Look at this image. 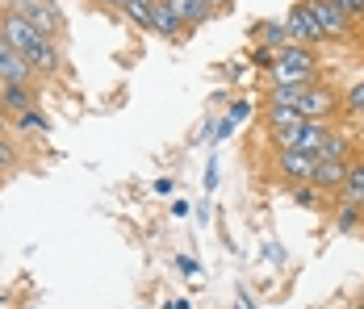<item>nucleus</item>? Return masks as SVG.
I'll list each match as a JSON object with an SVG mask.
<instances>
[{
	"mask_svg": "<svg viewBox=\"0 0 364 309\" xmlns=\"http://www.w3.org/2000/svg\"><path fill=\"white\" fill-rule=\"evenodd\" d=\"M0 34H4V42H9L34 71H42V75H55V71H59V46H55V38L38 34L21 13L9 9V13L0 17Z\"/></svg>",
	"mask_w": 364,
	"mask_h": 309,
	"instance_id": "obj_1",
	"label": "nucleus"
},
{
	"mask_svg": "<svg viewBox=\"0 0 364 309\" xmlns=\"http://www.w3.org/2000/svg\"><path fill=\"white\" fill-rule=\"evenodd\" d=\"M318 75V59H314V46H301V42H289L277 50V63L268 67V84L272 88H285V84H314Z\"/></svg>",
	"mask_w": 364,
	"mask_h": 309,
	"instance_id": "obj_2",
	"label": "nucleus"
},
{
	"mask_svg": "<svg viewBox=\"0 0 364 309\" xmlns=\"http://www.w3.org/2000/svg\"><path fill=\"white\" fill-rule=\"evenodd\" d=\"M13 13H21L38 34L59 38V13H55V4H50V0H13Z\"/></svg>",
	"mask_w": 364,
	"mask_h": 309,
	"instance_id": "obj_3",
	"label": "nucleus"
},
{
	"mask_svg": "<svg viewBox=\"0 0 364 309\" xmlns=\"http://www.w3.org/2000/svg\"><path fill=\"white\" fill-rule=\"evenodd\" d=\"M318 168V159L314 155H306V151H277V175L285 180V184H310V175Z\"/></svg>",
	"mask_w": 364,
	"mask_h": 309,
	"instance_id": "obj_4",
	"label": "nucleus"
},
{
	"mask_svg": "<svg viewBox=\"0 0 364 309\" xmlns=\"http://www.w3.org/2000/svg\"><path fill=\"white\" fill-rule=\"evenodd\" d=\"M281 21H285V30H289V38H293V42H301V46H314V42H327V38H323V30H318V21L310 17V9H306V0H297V4H293V9L285 13V17H281Z\"/></svg>",
	"mask_w": 364,
	"mask_h": 309,
	"instance_id": "obj_5",
	"label": "nucleus"
},
{
	"mask_svg": "<svg viewBox=\"0 0 364 309\" xmlns=\"http://www.w3.org/2000/svg\"><path fill=\"white\" fill-rule=\"evenodd\" d=\"M335 92L331 88H306V97H301V104H297V113H301V121H327L331 113H335Z\"/></svg>",
	"mask_w": 364,
	"mask_h": 309,
	"instance_id": "obj_6",
	"label": "nucleus"
},
{
	"mask_svg": "<svg viewBox=\"0 0 364 309\" xmlns=\"http://www.w3.org/2000/svg\"><path fill=\"white\" fill-rule=\"evenodd\" d=\"M306 9H310V17L318 21V30H323V38H343L348 30H352V21L339 13V9H331L327 0H306Z\"/></svg>",
	"mask_w": 364,
	"mask_h": 309,
	"instance_id": "obj_7",
	"label": "nucleus"
},
{
	"mask_svg": "<svg viewBox=\"0 0 364 309\" xmlns=\"http://www.w3.org/2000/svg\"><path fill=\"white\" fill-rule=\"evenodd\" d=\"M343 180H348V159H318V168L310 175L318 193H343Z\"/></svg>",
	"mask_w": 364,
	"mask_h": 309,
	"instance_id": "obj_8",
	"label": "nucleus"
},
{
	"mask_svg": "<svg viewBox=\"0 0 364 309\" xmlns=\"http://www.w3.org/2000/svg\"><path fill=\"white\" fill-rule=\"evenodd\" d=\"M30 75H34V67L4 42V34H0V80L4 84H30Z\"/></svg>",
	"mask_w": 364,
	"mask_h": 309,
	"instance_id": "obj_9",
	"label": "nucleus"
},
{
	"mask_svg": "<svg viewBox=\"0 0 364 309\" xmlns=\"http://www.w3.org/2000/svg\"><path fill=\"white\" fill-rule=\"evenodd\" d=\"M151 30L164 34L168 42H176V38L184 34V21L176 17V9H172L168 0H159V4H155V17H151Z\"/></svg>",
	"mask_w": 364,
	"mask_h": 309,
	"instance_id": "obj_10",
	"label": "nucleus"
},
{
	"mask_svg": "<svg viewBox=\"0 0 364 309\" xmlns=\"http://www.w3.org/2000/svg\"><path fill=\"white\" fill-rule=\"evenodd\" d=\"M0 109L4 113H30L34 109V92H30V84H4L0 88Z\"/></svg>",
	"mask_w": 364,
	"mask_h": 309,
	"instance_id": "obj_11",
	"label": "nucleus"
},
{
	"mask_svg": "<svg viewBox=\"0 0 364 309\" xmlns=\"http://www.w3.org/2000/svg\"><path fill=\"white\" fill-rule=\"evenodd\" d=\"M168 4L176 9V17L184 21V30H193V26H201V21H205V17L214 13V9H210L205 0H168Z\"/></svg>",
	"mask_w": 364,
	"mask_h": 309,
	"instance_id": "obj_12",
	"label": "nucleus"
},
{
	"mask_svg": "<svg viewBox=\"0 0 364 309\" xmlns=\"http://www.w3.org/2000/svg\"><path fill=\"white\" fill-rule=\"evenodd\" d=\"M343 201L364 209V159L348 163V180H343Z\"/></svg>",
	"mask_w": 364,
	"mask_h": 309,
	"instance_id": "obj_13",
	"label": "nucleus"
},
{
	"mask_svg": "<svg viewBox=\"0 0 364 309\" xmlns=\"http://www.w3.org/2000/svg\"><path fill=\"white\" fill-rule=\"evenodd\" d=\"M255 34L264 38V46H272V50H281V46H289V42H293L289 30H285V21H259V26H255Z\"/></svg>",
	"mask_w": 364,
	"mask_h": 309,
	"instance_id": "obj_14",
	"label": "nucleus"
},
{
	"mask_svg": "<svg viewBox=\"0 0 364 309\" xmlns=\"http://www.w3.org/2000/svg\"><path fill=\"white\" fill-rule=\"evenodd\" d=\"M306 97V84H285V88H272L264 104H277V109H297Z\"/></svg>",
	"mask_w": 364,
	"mask_h": 309,
	"instance_id": "obj_15",
	"label": "nucleus"
},
{
	"mask_svg": "<svg viewBox=\"0 0 364 309\" xmlns=\"http://www.w3.org/2000/svg\"><path fill=\"white\" fill-rule=\"evenodd\" d=\"M268 113V130H293V126H301V113L297 109H277V104H264Z\"/></svg>",
	"mask_w": 364,
	"mask_h": 309,
	"instance_id": "obj_16",
	"label": "nucleus"
},
{
	"mask_svg": "<svg viewBox=\"0 0 364 309\" xmlns=\"http://www.w3.org/2000/svg\"><path fill=\"white\" fill-rule=\"evenodd\" d=\"M360 217L364 209L352 205V201H343V205L335 209V230H343V234H352V230H360Z\"/></svg>",
	"mask_w": 364,
	"mask_h": 309,
	"instance_id": "obj_17",
	"label": "nucleus"
},
{
	"mask_svg": "<svg viewBox=\"0 0 364 309\" xmlns=\"http://www.w3.org/2000/svg\"><path fill=\"white\" fill-rule=\"evenodd\" d=\"M318 159H348V138L343 134H327V142L318 146Z\"/></svg>",
	"mask_w": 364,
	"mask_h": 309,
	"instance_id": "obj_18",
	"label": "nucleus"
},
{
	"mask_svg": "<svg viewBox=\"0 0 364 309\" xmlns=\"http://www.w3.org/2000/svg\"><path fill=\"white\" fill-rule=\"evenodd\" d=\"M289 197H293V205L314 209V205H318V197H323V193H318L314 184H293V188H289Z\"/></svg>",
	"mask_w": 364,
	"mask_h": 309,
	"instance_id": "obj_19",
	"label": "nucleus"
},
{
	"mask_svg": "<svg viewBox=\"0 0 364 309\" xmlns=\"http://www.w3.org/2000/svg\"><path fill=\"white\" fill-rule=\"evenodd\" d=\"M343 113H356V117H364V80H356V84L343 92Z\"/></svg>",
	"mask_w": 364,
	"mask_h": 309,
	"instance_id": "obj_20",
	"label": "nucleus"
},
{
	"mask_svg": "<svg viewBox=\"0 0 364 309\" xmlns=\"http://www.w3.org/2000/svg\"><path fill=\"white\" fill-rule=\"evenodd\" d=\"M327 4H331V9H339L348 21H360V17H364V0H327Z\"/></svg>",
	"mask_w": 364,
	"mask_h": 309,
	"instance_id": "obj_21",
	"label": "nucleus"
},
{
	"mask_svg": "<svg viewBox=\"0 0 364 309\" xmlns=\"http://www.w3.org/2000/svg\"><path fill=\"white\" fill-rule=\"evenodd\" d=\"M17 126H21V130H34V134H46V117H42L38 109L21 113V117H17Z\"/></svg>",
	"mask_w": 364,
	"mask_h": 309,
	"instance_id": "obj_22",
	"label": "nucleus"
},
{
	"mask_svg": "<svg viewBox=\"0 0 364 309\" xmlns=\"http://www.w3.org/2000/svg\"><path fill=\"white\" fill-rule=\"evenodd\" d=\"M252 63H255V67H272V63H277V50H272V46H255Z\"/></svg>",
	"mask_w": 364,
	"mask_h": 309,
	"instance_id": "obj_23",
	"label": "nucleus"
},
{
	"mask_svg": "<svg viewBox=\"0 0 364 309\" xmlns=\"http://www.w3.org/2000/svg\"><path fill=\"white\" fill-rule=\"evenodd\" d=\"M9 168H17V151H13V142L0 138V172H9Z\"/></svg>",
	"mask_w": 364,
	"mask_h": 309,
	"instance_id": "obj_24",
	"label": "nucleus"
},
{
	"mask_svg": "<svg viewBox=\"0 0 364 309\" xmlns=\"http://www.w3.org/2000/svg\"><path fill=\"white\" fill-rule=\"evenodd\" d=\"M235 134V121H230V117H222L218 126H214V130H210V142H226V138Z\"/></svg>",
	"mask_w": 364,
	"mask_h": 309,
	"instance_id": "obj_25",
	"label": "nucleus"
},
{
	"mask_svg": "<svg viewBox=\"0 0 364 309\" xmlns=\"http://www.w3.org/2000/svg\"><path fill=\"white\" fill-rule=\"evenodd\" d=\"M226 117H230V121L239 126L243 117H252V104H247V101H235V104H230V113H226Z\"/></svg>",
	"mask_w": 364,
	"mask_h": 309,
	"instance_id": "obj_26",
	"label": "nucleus"
},
{
	"mask_svg": "<svg viewBox=\"0 0 364 309\" xmlns=\"http://www.w3.org/2000/svg\"><path fill=\"white\" fill-rule=\"evenodd\" d=\"M176 268H181V272H188V276H201V268H197L188 255H181V259H176Z\"/></svg>",
	"mask_w": 364,
	"mask_h": 309,
	"instance_id": "obj_27",
	"label": "nucleus"
},
{
	"mask_svg": "<svg viewBox=\"0 0 364 309\" xmlns=\"http://www.w3.org/2000/svg\"><path fill=\"white\" fill-rule=\"evenodd\" d=\"M218 184V159H210V168H205V188H214Z\"/></svg>",
	"mask_w": 364,
	"mask_h": 309,
	"instance_id": "obj_28",
	"label": "nucleus"
},
{
	"mask_svg": "<svg viewBox=\"0 0 364 309\" xmlns=\"http://www.w3.org/2000/svg\"><path fill=\"white\" fill-rule=\"evenodd\" d=\"M172 188H176V184H172V180H155V193H159V197H168V193H172Z\"/></svg>",
	"mask_w": 364,
	"mask_h": 309,
	"instance_id": "obj_29",
	"label": "nucleus"
},
{
	"mask_svg": "<svg viewBox=\"0 0 364 309\" xmlns=\"http://www.w3.org/2000/svg\"><path fill=\"white\" fill-rule=\"evenodd\" d=\"M172 217H188V205L184 201H172Z\"/></svg>",
	"mask_w": 364,
	"mask_h": 309,
	"instance_id": "obj_30",
	"label": "nucleus"
},
{
	"mask_svg": "<svg viewBox=\"0 0 364 309\" xmlns=\"http://www.w3.org/2000/svg\"><path fill=\"white\" fill-rule=\"evenodd\" d=\"M205 4H210V9H214V13H222V9H230V4H235V0H205Z\"/></svg>",
	"mask_w": 364,
	"mask_h": 309,
	"instance_id": "obj_31",
	"label": "nucleus"
},
{
	"mask_svg": "<svg viewBox=\"0 0 364 309\" xmlns=\"http://www.w3.org/2000/svg\"><path fill=\"white\" fill-rule=\"evenodd\" d=\"M109 4H117V9H126V4H130V0H109Z\"/></svg>",
	"mask_w": 364,
	"mask_h": 309,
	"instance_id": "obj_32",
	"label": "nucleus"
},
{
	"mask_svg": "<svg viewBox=\"0 0 364 309\" xmlns=\"http://www.w3.org/2000/svg\"><path fill=\"white\" fill-rule=\"evenodd\" d=\"M0 88H4V80H0Z\"/></svg>",
	"mask_w": 364,
	"mask_h": 309,
	"instance_id": "obj_33",
	"label": "nucleus"
},
{
	"mask_svg": "<svg viewBox=\"0 0 364 309\" xmlns=\"http://www.w3.org/2000/svg\"><path fill=\"white\" fill-rule=\"evenodd\" d=\"M0 113H4V109H0Z\"/></svg>",
	"mask_w": 364,
	"mask_h": 309,
	"instance_id": "obj_34",
	"label": "nucleus"
}]
</instances>
